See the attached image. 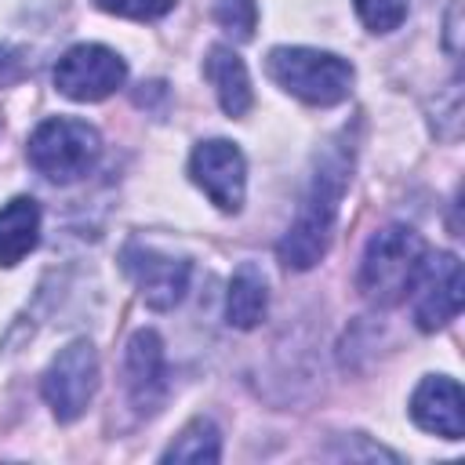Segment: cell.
Masks as SVG:
<instances>
[{
    "label": "cell",
    "instance_id": "6da1fadb",
    "mask_svg": "<svg viewBox=\"0 0 465 465\" xmlns=\"http://www.w3.org/2000/svg\"><path fill=\"white\" fill-rule=\"evenodd\" d=\"M349 171H352V145H345V138H334L316 156V167H312L309 189L298 203V214L276 243V258L283 262V269L305 272V269L323 262L331 236H334V225H338Z\"/></svg>",
    "mask_w": 465,
    "mask_h": 465
},
{
    "label": "cell",
    "instance_id": "7a4b0ae2",
    "mask_svg": "<svg viewBox=\"0 0 465 465\" xmlns=\"http://www.w3.org/2000/svg\"><path fill=\"white\" fill-rule=\"evenodd\" d=\"M425 254H429V243L411 225L378 229L367 240L363 258H360V276H356L360 294L381 309L400 305L411 294V287L425 265Z\"/></svg>",
    "mask_w": 465,
    "mask_h": 465
},
{
    "label": "cell",
    "instance_id": "3957f363",
    "mask_svg": "<svg viewBox=\"0 0 465 465\" xmlns=\"http://www.w3.org/2000/svg\"><path fill=\"white\" fill-rule=\"evenodd\" d=\"M265 73L272 76L276 87L294 94L305 105H338L349 98L356 69L349 58L320 47H272L265 58Z\"/></svg>",
    "mask_w": 465,
    "mask_h": 465
},
{
    "label": "cell",
    "instance_id": "277c9868",
    "mask_svg": "<svg viewBox=\"0 0 465 465\" xmlns=\"http://www.w3.org/2000/svg\"><path fill=\"white\" fill-rule=\"evenodd\" d=\"M29 163L54 185H73L94 171L102 156V134L94 124L76 116H47L36 124L25 145Z\"/></svg>",
    "mask_w": 465,
    "mask_h": 465
},
{
    "label": "cell",
    "instance_id": "5b68a950",
    "mask_svg": "<svg viewBox=\"0 0 465 465\" xmlns=\"http://www.w3.org/2000/svg\"><path fill=\"white\" fill-rule=\"evenodd\" d=\"M98 389V352L87 338H73L54 352L40 378V392L58 421H76Z\"/></svg>",
    "mask_w": 465,
    "mask_h": 465
},
{
    "label": "cell",
    "instance_id": "8992f818",
    "mask_svg": "<svg viewBox=\"0 0 465 465\" xmlns=\"http://www.w3.org/2000/svg\"><path fill=\"white\" fill-rule=\"evenodd\" d=\"M54 91L69 102H102L127 80V62L105 44H73L54 62Z\"/></svg>",
    "mask_w": 465,
    "mask_h": 465
},
{
    "label": "cell",
    "instance_id": "52a82bcc",
    "mask_svg": "<svg viewBox=\"0 0 465 465\" xmlns=\"http://www.w3.org/2000/svg\"><path fill=\"white\" fill-rule=\"evenodd\" d=\"M120 265H124L127 280L134 283L138 298L156 312L174 309L189 291L193 265L185 258H178V254H167V251L153 247V243H142V240L124 243Z\"/></svg>",
    "mask_w": 465,
    "mask_h": 465
},
{
    "label": "cell",
    "instance_id": "ba28073f",
    "mask_svg": "<svg viewBox=\"0 0 465 465\" xmlns=\"http://www.w3.org/2000/svg\"><path fill=\"white\" fill-rule=\"evenodd\" d=\"M189 178L203 196L222 211L236 214L247 196V160L236 142L229 138H207L189 153Z\"/></svg>",
    "mask_w": 465,
    "mask_h": 465
},
{
    "label": "cell",
    "instance_id": "9c48e42d",
    "mask_svg": "<svg viewBox=\"0 0 465 465\" xmlns=\"http://www.w3.org/2000/svg\"><path fill=\"white\" fill-rule=\"evenodd\" d=\"M411 294H414V323H418V331L432 334V331L447 327L461 312V294H465L458 254H450V251L425 254V265H421Z\"/></svg>",
    "mask_w": 465,
    "mask_h": 465
},
{
    "label": "cell",
    "instance_id": "30bf717a",
    "mask_svg": "<svg viewBox=\"0 0 465 465\" xmlns=\"http://www.w3.org/2000/svg\"><path fill=\"white\" fill-rule=\"evenodd\" d=\"M124 389L142 418L156 414L167 400V352L163 338L149 327L134 331L124 349Z\"/></svg>",
    "mask_w": 465,
    "mask_h": 465
},
{
    "label": "cell",
    "instance_id": "8fae6325",
    "mask_svg": "<svg viewBox=\"0 0 465 465\" xmlns=\"http://www.w3.org/2000/svg\"><path fill=\"white\" fill-rule=\"evenodd\" d=\"M411 421L421 432H432L440 440L458 443L465 436V400L461 385L447 374H425L418 389L411 392Z\"/></svg>",
    "mask_w": 465,
    "mask_h": 465
},
{
    "label": "cell",
    "instance_id": "7c38bea8",
    "mask_svg": "<svg viewBox=\"0 0 465 465\" xmlns=\"http://www.w3.org/2000/svg\"><path fill=\"white\" fill-rule=\"evenodd\" d=\"M203 76L218 94V105L225 116H243L254 105V87L243 58L229 44H214L203 58Z\"/></svg>",
    "mask_w": 465,
    "mask_h": 465
},
{
    "label": "cell",
    "instance_id": "4fadbf2b",
    "mask_svg": "<svg viewBox=\"0 0 465 465\" xmlns=\"http://www.w3.org/2000/svg\"><path fill=\"white\" fill-rule=\"evenodd\" d=\"M40 203L33 196H11L0 207V265L15 269L40 243Z\"/></svg>",
    "mask_w": 465,
    "mask_h": 465
},
{
    "label": "cell",
    "instance_id": "5bb4252c",
    "mask_svg": "<svg viewBox=\"0 0 465 465\" xmlns=\"http://www.w3.org/2000/svg\"><path fill=\"white\" fill-rule=\"evenodd\" d=\"M265 309H269L265 272L254 262H240L236 272L229 276V291H225V323L236 331H251L265 320Z\"/></svg>",
    "mask_w": 465,
    "mask_h": 465
},
{
    "label": "cell",
    "instance_id": "9a60e30c",
    "mask_svg": "<svg viewBox=\"0 0 465 465\" xmlns=\"http://www.w3.org/2000/svg\"><path fill=\"white\" fill-rule=\"evenodd\" d=\"M160 461H185V465H214L222 461V432L211 418H193L174 440L171 447L160 454Z\"/></svg>",
    "mask_w": 465,
    "mask_h": 465
},
{
    "label": "cell",
    "instance_id": "2e32d148",
    "mask_svg": "<svg viewBox=\"0 0 465 465\" xmlns=\"http://www.w3.org/2000/svg\"><path fill=\"white\" fill-rule=\"evenodd\" d=\"M211 15L232 40H251L254 36V25H258V4L254 0H214Z\"/></svg>",
    "mask_w": 465,
    "mask_h": 465
},
{
    "label": "cell",
    "instance_id": "e0dca14e",
    "mask_svg": "<svg viewBox=\"0 0 465 465\" xmlns=\"http://www.w3.org/2000/svg\"><path fill=\"white\" fill-rule=\"evenodd\" d=\"M352 7L371 33H392L403 25L411 0H352Z\"/></svg>",
    "mask_w": 465,
    "mask_h": 465
},
{
    "label": "cell",
    "instance_id": "ac0fdd59",
    "mask_svg": "<svg viewBox=\"0 0 465 465\" xmlns=\"http://www.w3.org/2000/svg\"><path fill=\"white\" fill-rule=\"evenodd\" d=\"M102 11L120 15V18H134V22H156L167 11H174L178 0H94Z\"/></svg>",
    "mask_w": 465,
    "mask_h": 465
},
{
    "label": "cell",
    "instance_id": "d6986e66",
    "mask_svg": "<svg viewBox=\"0 0 465 465\" xmlns=\"http://www.w3.org/2000/svg\"><path fill=\"white\" fill-rule=\"evenodd\" d=\"M25 73H29L25 54L18 47L0 44V87H15L18 80H25Z\"/></svg>",
    "mask_w": 465,
    "mask_h": 465
},
{
    "label": "cell",
    "instance_id": "ffe728a7",
    "mask_svg": "<svg viewBox=\"0 0 465 465\" xmlns=\"http://www.w3.org/2000/svg\"><path fill=\"white\" fill-rule=\"evenodd\" d=\"M458 15H461V4L454 0L450 11H447V51L458 54Z\"/></svg>",
    "mask_w": 465,
    "mask_h": 465
}]
</instances>
